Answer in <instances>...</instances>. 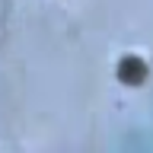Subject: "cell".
Listing matches in <instances>:
<instances>
[{"instance_id":"obj_1","label":"cell","mask_w":153,"mask_h":153,"mask_svg":"<svg viewBox=\"0 0 153 153\" xmlns=\"http://www.w3.org/2000/svg\"><path fill=\"white\" fill-rule=\"evenodd\" d=\"M143 76H147V64H143L140 57H124L121 64H118V80L121 83H131V86H137V83H143Z\"/></svg>"}]
</instances>
